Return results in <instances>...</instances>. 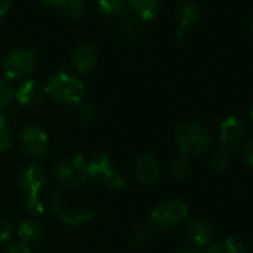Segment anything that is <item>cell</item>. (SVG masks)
Masks as SVG:
<instances>
[{"label":"cell","instance_id":"6da1fadb","mask_svg":"<svg viewBox=\"0 0 253 253\" xmlns=\"http://www.w3.org/2000/svg\"><path fill=\"white\" fill-rule=\"evenodd\" d=\"M176 145L182 157L191 160L203 157L210 146V133L197 121H185L176 126Z\"/></svg>","mask_w":253,"mask_h":253},{"label":"cell","instance_id":"7a4b0ae2","mask_svg":"<svg viewBox=\"0 0 253 253\" xmlns=\"http://www.w3.org/2000/svg\"><path fill=\"white\" fill-rule=\"evenodd\" d=\"M43 88L45 94L51 100L63 106H76L84 100L85 95L84 81L69 72L54 73Z\"/></svg>","mask_w":253,"mask_h":253},{"label":"cell","instance_id":"3957f363","mask_svg":"<svg viewBox=\"0 0 253 253\" xmlns=\"http://www.w3.org/2000/svg\"><path fill=\"white\" fill-rule=\"evenodd\" d=\"M189 216V209L179 198H167L160 201L151 213V225L155 229H174L180 226Z\"/></svg>","mask_w":253,"mask_h":253},{"label":"cell","instance_id":"277c9868","mask_svg":"<svg viewBox=\"0 0 253 253\" xmlns=\"http://www.w3.org/2000/svg\"><path fill=\"white\" fill-rule=\"evenodd\" d=\"M84 173L86 179L98 180L110 191H121L125 188V179L113 170L112 161L106 154H97L89 160L86 158Z\"/></svg>","mask_w":253,"mask_h":253},{"label":"cell","instance_id":"5b68a950","mask_svg":"<svg viewBox=\"0 0 253 253\" xmlns=\"http://www.w3.org/2000/svg\"><path fill=\"white\" fill-rule=\"evenodd\" d=\"M36 67V55L29 48L12 49L2 63V70L6 81H15L29 76Z\"/></svg>","mask_w":253,"mask_h":253},{"label":"cell","instance_id":"8992f818","mask_svg":"<svg viewBox=\"0 0 253 253\" xmlns=\"http://www.w3.org/2000/svg\"><path fill=\"white\" fill-rule=\"evenodd\" d=\"M20 148L27 158L39 160L49 149V137L41 125L30 124L21 131Z\"/></svg>","mask_w":253,"mask_h":253},{"label":"cell","instance_id":"52a82bcc","mask_svg":"<svg viewBox=\"0 0 253 253\" xmlns=\"http://www.w3.org/2000/svg\"><path fill=\"white\" fill-rule=\"evenodd\" d=\"M17 183L18 188L27 197H39L41 192L46 188L48 173L39 164H29L20 171L17 177Z\"/></svg>","mask_w":253,"mask_h":253},{"label":"cell","instance_id":"ba28073f","mask_svg":"<svg viewBox=\"0 0 253 253\" xmlns=\"http://www.w3.org/2000/svg\"><path fill=\"white\" fill-rule=\"evenodd\" d=\"M67 189L58 188L57 195L51 201L52 211L67 225L72 226H81L82 223H86L92 219V211L85 207H66L64 206V194Z\"/></svg>","mask_w":253,"mask_h":253},{"label":"cell","instance_id":"9c48e42d","mask_svg":"<svg viewBox=\"0 0 253 253\" xmlns=\"http://www.w3.org/2000/svg\"><path fill=\"white\" fill-rule=\"evenodd\" d=\"M70 63L73 69L79 73H89L95 69L98 63V51L92 42L82 41L79 42L70 55Z\"/></svg>","mask_w":253,"mask_h":253},{"label":"cell","instance_id":"30bf717a","mask_svg":"<svg viewBox=\"0 0 253 253\" xmlns=\"http://www.w3.org/2000/svg\"><path fill=\"white\" fill-rule=\"evenodd\" d=\"M52 173L60 182V188L63 189L82 185L88 180L82 173V170L73 163V160H64V158L57 160L52 166Z\"/></svg>","mask_w":253,"mask_h":253},{"label":"cell","instance_id":"8fae6325","mask_svg":"<svg viewBox=\"0 0 253 253\" xmlns=\"http://www.w3.org/2000/svg\"><path fill=\"white\" fill-rule=\"evenodd\" d=\"M160 164L152 155H140L134 163V177L142 186H154L160 180Z\"/></svg>","mask_w":253,"mask_h":253},{"label":"cell","instance_id":"7c38bea8","mask_svg":"<svg viewBox=\"0 0 253 253\" xmlns=\"http://www.w3.org/2000/svg\"><path fill=\"white\" fill-rule=\"evenodd\" d=\"M45 97V88L36 79H26L23 81L18 88L14 91V98L27 107H35L42 103Z\"/></svg>","mask_w":253,"mask_h":253},{"label":"cell","instance_id":"4fadbf2b","mask_svg":"<svg viewBox=\"0 0 253 253\" xmlns=\"http://www.w3.org/2000/svg\"><path fill=\"white\" fill-rule=\"evenodd\" d=\"M243 136H244V125L237 116L234 115L226 116L220 122V130H219L220 146L231 149L243 140Z\"/></svg>","mask_w":253,"mask_h":253},{"label":"cell","instance_id":"5bb4252c","mask_svg":"<svg viewBox=\"0 0 253 253\" xmlns=\"http://www.w3.org/2000/svg\"><path fill=\"white\" fill-rule=\"evenodd\" d=\"M174 20H176L180 32L194 27L201 20L200 5L195 2V0H183V2H180L176 8Z\"/></svg>","mask_w":253,"mask_h":253},{"label":"cell","instance_id":"9a60e30c","mask_svg":"<svg viewBox=\"0 0 253 253\" xmlns=\"http://www.w3.org/2000/svg\"><path fill=\"white\" fill-rule=\"evenodd\" d=\"M125 9L137 20L151 21L160 14L161 3L160 0H125Z\"/></svg>","mask_w":253,"mask_h":253},{"label":"cell","instance_id":"2e32d148","mask_svg":"<svg viewBox=\"0 0 253 253\" xmlns=\"http://www.w3.org/2000/svg\"><path fill=\"white\" fill-rule=\"evenodd\" d=\"M186 237L195 247L207 246L211 238L210 225L203 219H192L186 225Z\"/></svg>","mask_w":253,"mask_h":253},{"label":"cell","instance_id":"e0dca14e","mask_svg":"<svg viewBox=\"0 0 253 253\" xmlns=\"http://www.w3.org/2000/svg\"><path fill=\"white\" fill-rule=\"evenodd\" d=\"M17 235H18V241L30 246L32 243H36L41 235H42V228L39 225V222L33 217L24 219L17 229Z\"/></svg>","mask_w":253,"mask_h":253},{"label":"cell","instance_id":"ac0fdd59","mask_svg":"<svg viewBox=\"0 0 253 253\" xmlns=\"http://www.w3.org/2000/svg\"><path fill=\"white\" fill-rule=\"evenodd\" d=\"M115 20H116V30L121 33L122 39L131 41L136 38V35L139 32V23H137V18L134 15H131L128 11L125 9V12H122Z\"/></svg>","mask_w":253,"mask_h":253},{"label":"cell","instance_id":"d6986e66","mask_svg":"<svg viewBox=\"0 0 253 253\" xmlns=\"http://www.w3.org/2000/svg\"><path fill=\"white\" fill-rule=\"evenodd\" d=\"M206 253H246V247L238 238L223 237L210 243Z\"/></svg>","mask_w":253,"mask_h":253},{"label":"cell","instance_id":"ffe728a7","mask_svg":"<svg viewBox=\"0 0 253 253\" xmlns=\"http://www.w3.org/2000/svg\"><path fill=\"white\" fill-rule=\"evenodd\" d=\"M154 237H155V228L151 223H142L133 231L131 244L136 249H145L152 243Z\"/></svg>","mask_w":253,"mask_h":253},{"label":"cell","instance_id":"44dd1931","mask_svg":"<svg viewBox=\"0 0 253 253\" xmlns=\"http://www.w3.org/2000/svg\"><path fill=\"white\" fill-rule=\"evenodd\" d=\"M58 9L72 21H78L85 14V0H61Z\"/></svg>","mask_w":253,"mask_h":253},{"label":"cell","instance_id":"7402d4cb","mask_svg":"<svg viewBox=\"0 0 253 253\" xmlns=\"http://www.w3.org/2000/svg\"><path fill=\"white\" fill-rule=\"evenodd\" d=\"M97 8L103 17L115 20L122 12H125V0H98Z\"/></svg>","mask_w":253,"mask_h":253},{"label":"cell","instance_id":"603a6c76","mask_svg":"<svg viewBox=\"0 0 253 253\" xmlns=\"http://www.w3.org/2000/svg\"><path fill=\"white\" fill-rule=\"evenodd\" d=\"M169 173L174 180H185L189 174V160L182 155L173 158L169 164Z\"/></svg>","mask_w":253,"mask_h":253},{"label":"cell","instance_id":"cb8c5ba5","mask_svg":"<svg viewBox=\"0 0 253 253\" xmlns=\"http://www.w3.org/2000/svg\"><path fill=\"white\" fill-rule=\"evenodd\" d=\"M12 145L11 122L5 113H0V155L5 154Z\"/></svg>","mask_w":253,"mask_h":253},{"label":"cell","instance_id":"d4e9b609","mask_svg":"<svg viewBox=\"0 0 253 253\" xmlns=\"http://www.w3.org/2000/svg\"><path fill=\"white\" fill-rule=\"evenodd\" d=\"M229 161V149L225 146L217 148L209 160V169L211 171H222Z\"/></svg>","mask_w":253,"mask_h":253},{"label":"cell","instance_id":"484cf974","mask_svg":"<svg viewBox=\"0 0 253 253\" xmlns=\"http://www.w3.org/2000/svg\"><path fill=\"white\" fill-rule=\"evenodd\" d=\"M14 100V89L5 78H0V113L11 106Z\"/></svg>","mask_w":253,"mask_h":253},{"label":"cell","instance_id":"4316f807","mask_svg":"<svg viewBox=\"0 0 253 253\" xmlns=\"http://www.w3.org/2000/svg\"><path fill=\"white\" fill-rule=\"evenodd\" d=\"M24 209H26V213L33 219L42 216L46 210L41 197H27V200L24 203Z\"/></svg>","mask_w":253,"mask_h":253},{"label":"cell","instance_id":"83f0119b","mask_svg":"<svg viewBox=\"0 0 253 253\" xmlns=\"http://www.w3.org/2000/svg\"><path fill=\"white\" fill-rule=\"evenodd\" d=\"M75 118L81 122V124H89L94 118H95V110L89 103H84L81 101L79 104H76L75 107Z\"/></svg>","mask_w":253,"mask_h":253},{"label":"cell","instance_id":"f1b7e54d","mask_svg":"<svg viewBox=\"0 0 253 253\" xmlns=\"http://www.w3.org/2000/svg\"><path fill=\"white\" fill-rule=\"evenodd\" d=\"M12 234H14V226L8 220L0 217V243L8 241L12 237Z\"/></svg>","mask_w":253,"mask_h":253},{"label":"cell","instance_id":"f546056e","mask_svg":"<svg viewBox=\"0 0 253 253\" xmlns=\"http://www.w3.org/2000/svg\"><path fill=\"white\" fill-rule=\"evenodd\" d=\"M2 253H33V252H32L30 246H27L21 241H14Z\"/></svg>","mask_w":253,"mask_h":253},{"label":"cell","instance_id":"4dcf8cb0","mask_svg":"<svg viewBox=\"0 0 253 253\" xmlns=\"http://www.w3.org/2000/svg\"><path fill=\"white\" fill-rule=\"evenodd\" d=\"M243 157L246 163L253 167V140H249L243 145Z\"/></svg>","mask_w":253,"mask_h":253},{"label":"cell","instance_id":"1f68e13d","mask_svg":"<svg viewBox=\"0 0 253 253\" xmlns=\"http://www.w3.org/2000/svg\"><path fill=\"white\" fill-rule=\"evenodd\" d=\"M14 5V0H0V18L5 17Z\"/></svg>","mask_w":253,"mask_h":253},{"label":"cell","instance_id":"d6a6232c","mask_svg":"<svg viewBox=\"0 0 253 253\" xmlns=\"http://www.w3.org/2000/svg\"><path fill=\"white\" fill-rule=\"evenodd\" d=\"M171 253H200V252L194 247H179V249L173 250Z\"/></svg>","mask_w":253,"mask_h":253},{"label":"cell","instance_id":"836d02e7","mask_svg":"<svg viewBox=\"0 0 253 253\" xmlns=\"http://www.w3.org/2000/svg\"><path fill=\"white\" fill-rule=\"evenodd\" d=\"M41 2L46 6H51V8H58L60 3H61V0H41Z\"/></svg>","mask_w":253,"mask_h":253},{"label":"cell","instance_id":"e575fe53","mask_svg":"<svg viewBox=\"0 0 253 253\" xmlns=\"http://www.w3.org/2000/svg\"><path fill=\"white\" fill-rule=\"evenodd\" d=\"M250 116L253 118V104H252V107H250Z\"/></svg>","mask_w":253,"mask_h":253},{"label":"cell","instance_id":"d590c367","mask_svg":"<svg viewBox=\"0 0 253 253\" xmlns=\"http://www.w3.org/2000/svg\"><path fill=\"white\" fill-rule=\"evenodd\" d=\"M252 2H253V0H252Z\"/></svg>","mask_w":253,"mask_h":253}]
</instances>
